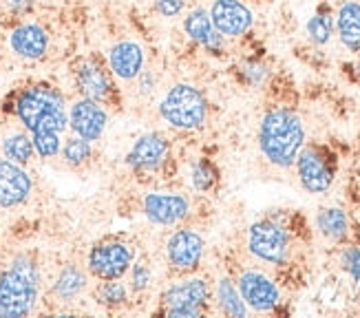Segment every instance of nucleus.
<instances>
[{"instance_id":"24","label":"nucleus","mask_w":360,"mask_h":318,"mask_svg":"<svg viewBox=\"0 0 360 318\" xmlns=\"http://www.w3.org/2000/svg\"><path fill=\"white\" fill-rule=\"evenodd\" d=\"M0 148H3V155L7 159L20 166H29L31 159L36 157L34 139H31L27 131H13L5 137H0Z\"/></svg>"},{"instance_id":"2","label":"nucleus","mask_w":360,"mask_h":318,"mask_svg":"<svg viewBox=\"0 0 360 318\" xmlns=\"http://www.w3.org/2000/svg\"><path fill=\"white\" fill-rule=\"evenodd\" d=\"M42 288V274L31 252H18L0 269V318L34 314Z\"/></svg>"},{"instance_id":"5","label":"nucleus","mask_w":360,"mask_h":318,"mask_svg":"<svg viewBox=\"0 0 360 318\" xmlns=\"http://www.w3.org/2000/svg\"><path fill=\"white\" fill-rule=\"evenodd\" d=\"M135 261V248L122 238L106 236L102 241L93 243L86 257V269L98 281L124 279Z\"/></svg>"},{"instance_id":"27","label":"nucleus","mask_w":360,"mask_h":318,"mask_svg":"<svg viewBox=\"0 0 360 318\" xmlns=\"http://www.w3.org/2000/svg\"><path fill=\"white\" fill-rule=\"evenodd\" d=\"M60 157H62V162H65L67 166L80 168L93 157V141H89L84 137H77V135L62 139Z\"/></svg>"},{"instance_id":"16","label":"nucleus","mask_w":360,"mask_h":318,"mask_svg":"<svg viewBox=\"0 0 360 318\" xmlns=\"http://www.w3.org/2000/svg\"><path fill=\"white\" fill-rule=\"evenodd\" d=\"M170 153V141L162 133H144L139 135L127 155V164L137 174H153L158 172Z\"/></svg>"},{"instance_id":"9","label":"nucleus","mask_w":360,"mask_h":318,"mask_svg":"<svg viewBox=\"0 0 360 318\" xmlns=\"http://www.w3.org/2000/svg\"><path fill=\"white\" fill-rule=\"evenodd\" d=\"M73 82L82 98L98 100L102 104L111 102L113 93H115L113 73L108 71V67L102 60L93 58V56L77 60V65L73 69Z\"/></svg>"},{"instance_id":"28","label":"nucleus","mask_w":360,"mask_h":318,"mask_svg":"<svg viewBox=\"0 0 360 318\" xmlns=\"http://www.w3.org/2000/svg\"><path fill=\"white\" fill-rule=\"evenodd\" d=\"M191 184L199 193H208V190L217 184V168L208 162V159H197L191 168Z\"/></svg>"},{"instance_id":"18","label":"nucleus","mask_w":360,"mask_h":318,"mask_svg":"<svg viewBox=\"0 0 360 318\" xmlns=\"http://www.w3.org/2000/svg\"><path fill=\"white\" fill-rule=\"evenodd\" d=\"M106 67L113 73L115 80H122V82H133V80L146 67L144 46L137 40H131V38L117 40L111 49H108Z\"/></svg>"},{"instance_id":"7","label":"nucleus","mask_w":360,"mask_h":318,"mask_svg":"<svg viewBox=\"0 0 360 318\" xmlns=\"http://www.w3.org/2000/svg\"><path fill=\"white\" fill-rule=\"evenodd\" d=\"M210 285L206 279L188 276L164 292L162 307L168 318H197L206 312L210 300Z\"/></svg>"},{"instance_id":"33","label":"nucleus","mask_w":360,"mask_h":318,"mask_svg":"<svg viewBox=\"0 0 360 318\" xmlns=\"http://www.w3.org/2000/svg\"><path fill=\"white\" fill-rule=\"evenodd\" d=\"M153 9L164 18H177L186 9V0H150Z\"/></svg>"},{"instance_id":"23","label":"nucleus","mask_w":360,"mask_h":318,"mask_svg":"<svg viewBox=\"0 0 360 318\" xmlns=\"http://www.w3.org/2000/svg\"><path fill=\"white\" fill-rule=\"evenodd\" d=\"M316 228L330 241H342L349 234V215L336 205L321 208L316 215Z\"/></svg>"},{"instance_id":"34","label":"nucleus","mask_w":360,"mask_h":318,"mask_svg":"<svg viewBox=\"0 0 360 318\" xmlns=\"http://www.w3.org/2000/svg\"><path fill=\"white\" fill-rule=\"evenodd\" d=\"M135 82L139 87V93H142V95H150L155 91V73L144 67V71L135 77Z\"/></svg>"},{"instance_id":"13","label":"nucleus","mask_w":360,"mask_h":318,"mask_svg":"<svg viewBox=\"0 0 360 318\" xmlns=\"http://www.w3.org/2000/svg\"><path fill=\"white\" fill-rule=\"evenodd\" d=\"M237 288L241 298L245 300L248 310L268 314L281 305V290L278 285L259 269H243L237 279Z\"/></svg>"},{"instance_id":"6","label":"nucleus","mask_w":360,"mask_h":318,"mask_svg":"<svg viewBox=\"0 0 360 318\" xmlns=\"http://www.w3.org/2000/svg\"><path fill=\"white\" fill-rule=\"evenodd\" d=\"M248 252L270 265H285L290 259V232L274 219H259L248 228Z\"/></svg>"},{"instance_id":"8","label":"nucleus","mask_w":360,"mask_h":318,"mask_svg":"<svg viewBox=\"0 0 360 318\" xmlns=\"http://www.w3.org/2000/svg\"><path fill=\"white\" fill-rule=\"evenodd\" d=\"M294 166H296V174H299V182L307 193L321 195L332 188L336 177V164L325 148L303 146Z\"/></svg>"},{"instance_id":"3","label":"nucleus","mask_w":360,"mask_h":318,"mask_svg":"<svg viewBox=\"0 0 360 318\" xmlns=\"http://www.w3.org/2000/svg\"><path fill=\"white\" fill-rule=\"evenodd\" d=\"M305 146V124L296 110L274 106L261 117L259 148L276 168H292Z\"/></svg>"},{"instance_id":"25","label":"nucleus","mask_w":360,"mask_h":318,"mask_svg":"<svg viewBox=\"0 0 360 318\" xmlns=\"http://www.w3.org/2000/svg\"><path fill=\"white\" fill-rule=\"evenodd\" d=\"M334 11L330 7H321L316 13L309 15V20L305 23V34L311 44L325 46L334 38Z\"/></svg>"},{"instance_id":"30","label":"nucleus","mask_w":360,"mask_h":318,"mask_svg":"<svg viewBox=\"0 0 360 318\" xmlns=\"http://www.w3.org/2000/svg\"><path fill=\"white\" fill-rule=\"evenodd\" d=\"M129 272H131V290L135 294H142L150 288L153 272H150V265L144 259H135Z\"/></svg>"},{"instance_id":"20","label":"nucleus","mask_w":360,"mask_h":318,"mask_svg":"<svg viewBox=\"0 0 360 318\" xmlns=\"http://www.w3.org/2000/svg\"><path fill=\"white\" fill-rule=\"evenodd\" d=\"M334 29L340 44L360 56V0H340L334 11Z\"/></svg>"},{"instance_id":"12","label":"nucleus","mask_w":360,"mask_h":318,"mask_svg":"<svg viewBox=\"0 0 360 318\" xmlns=\"http://www.w3.org/2000/svg\"><path fill=\"white\" fill-rule=\"evenodd\" d=\"M7 44L15 58L27 62H38L49 53L51 36L46 27L36 20H18L9 29Z\"/></svg>"},{"instance_id":"15","label":"nucleus","mask_w":360,"mask_h":318,"mask_svg":"<svg viewBox=\"0 0 360 318\" xmlns=\"http://www.w3.org/2000/svg\"><path fill=\"white\" fill-rule=\"evenodd\" d=\"M108 126V110L106 104L91 100V98H77L69 106V129L73 135L84 137L89 141H98Z\"/></svg>"},{"instance_id":"4","label":"nucleus","mask_w":360,"mask_h":318,"mask_svg":"<svg viewBox=\"0 0 360 318\" xmlns=\"http://www.w3.org/2000/svg\"><path fill=\"white\" fill-rule=\"evenodd\" d=\"M160 115L177 131H197L208 120V100L199 87L177 82L164 93Z\"/></svg>"},{"instance_id":"11","label":"nucleus","mask_w":360,"mask_h":318,"mask_svg":"<svg viewBox=\"0 0 360 318\" xmlns=\"http://www.w3.org/2000/svg\"><path fill=\"white\" fill-rule=\"evenodd\" d=\"M203 252H206V241L193 228H179L166 241L168 265L179 274L195 272L203 261Z\"/></svg>"},{"instance_id":"19","label":"nucleus","mask_w":360,"mask_h":318,"mask_svg":"<svg viewBox=\"0 0 360 318\" xmlns=\"http://www.w3.org/2000/svg\"><path fill=\"white\" fill-rule=\"evenodd\" d=\"M184 34L188 40H193L197 46H201L203 51H208L212 56H221L226 51V38L219 34L212 25V18L206 7H195L184 15L181 23Z\"/></svg>"},{"instance_id":"10","label":"nucleus","mask_w":360,"mask_h":318,"mask_svg":"<svg viewBox=\"0 0 360 318\" xmlns=\"http://www.w3.org/2000/svg\"><path fill=\"white\" fill-rule=\"evenodd\" d=\"M208 13L214 29L226 40L243 38L255 27V11L245 0H212Z\"/></svg>"},{"instance_id":"14","label":"nucleus","mask_w":360,"mask_h":318,"mask_svg":"<svg viewBox=\"0 0 360 318\" xmlns=\"http://www.w3.org/2000/svg\"><path fill=\"white\" fill-rule=\"evenodd\" d=\"M144 217L155 226H177L191 215V199L181 193H146L142 199Z\"/></svg>"},{"instance_id":"32","label":"nucleus","mask_w":360,"mask_h":318,"mask_svg":"<svg viewBox=\"0 0 360 318\" xmlns=\"http://www.w3.org/2000/svg\"><path fill=\"white\" fill-rule=\"evenodd\" d=\"M0 7L15 20H25L36 11V0H0Z\"/></svg>"},{"instance_id":"21","label":"nucleus","mask_w":360,"mask_h":318,"mask_svg":"<svg viewBox=\"0 0 360 318\" xmlns=\"http://www.w3.org/2000/svg\"><path fill=\"white\" fill-rule=\"evenodd\" d=\"M89 288V269L77 263H67L60 267L58 276L51 283V296L58 303H73Z\"/></svg>"},{"instance_id":"1","label":"nucleus","mask_w":360,"mask_h":318,"mask_svg":"<svg viewBox=\"0 0 360 318\" xmlns=\"http://www.w3.org/2000/svg\"><path fill=\"white\" fill-rule=\"evenodd\" d=\"M11 110L34 139L38 157L51 159L60 155L62 133L69 129L65 93L49 82H34L15 93Z\"/></svg>"},{"instance_id":"29","label":"nucleus","mask_w":360,"mask_h":318,"mask_svg":"<svg viewBox=\"0 0 360 318\" xmlns=\"http://www.w3.org/2000/svg\"><path fill=\"white\" fill-rule=\"evenodd\" d=\"M239 73L243 77V82L250 87H263L270 77V69L261 60H245L239 67Z\"/></svg>"},{"instance_id":"26","label":"nucleus","mask_w":360,"mask_h":318,"mask_svg":"<svg viewBox=\"0 0 360 318\" xmlns=\"http://www.w3.org/2000/svg\"><path fill=\"white\" fill-rule=\"evenodd\" d=\"M96 303L106 307V310H120L129 303V288L122 283V279L113 281H100L98 288L93 290Z\"/></svg>"},{"instance_id":"17","label":"nucleus","mask_w":360,"mask_h":318,"mask_svg":"<svg viewBox=\"0 0 360 318\" xmlns=\"http://www.w3.org/2000/svg\"><path fill=\"white\" fill-rule=\"evenodd\" d=\"M31 193H34V179L27 166L15 164L7 157L0 159V208H18L29 201Z\"/></svg>"},{"instance_id":"31","label":"nucleus","mask_w":360,"mask_h":318,"mask_svg":"<svg viewBox=\"0 0 360 318\" xmlns=\"http://www.w3.org/2000/svg\"><path fill=\"white\" fill-rule=\"evenodd\" d=\"M340 265L347 272L349 281L354 283V288L360 292V248L349 246L340 252Z\"/></svg>"},{"instance_id":"22","label":"nucleus","mask_w":360,"mask_h":318,"mask_svg":"<svg viewBox=\"0 0 360 318\" xmlns=\"http://www.w3.org/2000/svg\"><path fill=\"white\" fill-rule=\"evenodd\" d=\"M214 300H217V307L221 314L232 316V318H243L248 314V305L245 300L241 298V292L237 288V283L228 276H221L217 281V288H214Z\"/></svg>"}]
</instances>
